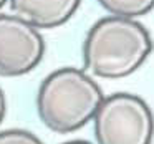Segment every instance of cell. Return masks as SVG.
I'll list each match as a JSON object with an SVG mask.
<instances>
[{"mask_svg": "<svg viewBox=\"0 0 154 144\" xmlns=\"http://www.w3.org/2000/svg\"><path fill=\"white\" fill-rule=\"evenodd\" d=\"M152 38L136 18L109 15L90 28L83 43L85 71L104 80H121L143 66Z\"/></svg>", "mask_w": 154, "mask_h": 144, "instance_id": "1", "label": "cell"}, {"mask_svg": "<svg viewBox=\"0 0 154 144\" xmlns=\"http://www.w3.org/2000/svg\"><path fill=\"white\" fill-rule=\"evenodd\" d=\"M103 100V90L90 73L65 66L42 81L37 94V111L48 129L66 134L86 126Z\"/></svg>", "mask_w": 154, "mask_h": 144, "instance_id": "2", "label": "cell"}, {"mask_svg": "<svg viewBox=\"0 0 154 144\" xmlns=\"http://www.w3.org/2000/svg\"><path fill=\"white\" fill-rule=\"evenodd\" d=\"M96 144H151L154 114L143 98L114 93L104 98L93 118Z\"/></svg>", "mask_w": 154, "mask_h": 144, "instance_id": "3", "label": "cell"}, {"mask_svg": "<svg viewBox=\"0 0 154 144\" xmlns=\"http://www.w3.org/2000/svg\"><path fill=\"white\" fill-rule=\"evenodd\" d=\"M45 41L38 28L17 15H0V76H22L38 66Z\"/></svg>", "mask_w": 154, "mask_h": 144, "instance_id": "4", "label": "cell"}, {"mask_svg": "<svg viewBox=\"0 0 154 144\" xmlns=\"http://www.w3.org/2000/svg\"><path fill=\"white\" fill-rule=\"evenodd\" d=\"M17 17L35 28H57L80 8L81 0H8Z\"/></svg>", "mask_w": 154, "mask_h": 144, "instance_id": "5", "label": "cell"}, {"mask_svg": "<svg viewBox=\"0 0 154 144\" xmlns=\"http://www.w3.org/2000/svg\"><path fill=\"white\" fill-rule=\"evenodd\" d=\"M98 4L111 15L126 18L146 15L154 8V0H98Z\"/></svg>", "mask_w": 154, "mask_h": 144, "instance_id": "6", "label": "cell"}, {"mask_svg": "<svg viewBox=\"0 0 154 144\" xmlns=\"http://www.w3.org/2000/svg\"><path fill=\"white\" fill-rule=\"evenodd\" d=\"M0 144H43L38 136L27 129H5L0 131Z\"/></svg>", "mask_w": 154, "mask_h": 144, "instance_id": "7", "label": "cell"}, {"mask_svg": "<svg viewBox=\"0 0 154 144\" xmlns=\"http://www.w3.org/2000/svg\"><path fill=\"white\" fill-rule=\"evenodd\" d=\"M5 113H7V100H5V94L2 91V88H0V124H2V121L5 118Z\"/></svg>", "mask_w": 154, "mask_h": 144, "instance_id": "8", "label": "cell"}, {"mask_svg": "<svg viewBox=\"0 0 154 144\" xmlns=\"http://www.w3.org/2000/svg\"><path fill=\"white\" fill-rule=\"evenodd\" d=\"M63 144H93L90 141H83V139H75V141H68V142H63Z\"/></svg>", "mask_w": 154, "mask_h": 144, "instance_id": "9", "label": "cell"}, {"mask_svg": "<svg viewBox=\"0 0 154 144\" xmlns=\"http://www.w3.org/2000/svg\"><path fill=\"white\" fill-rule=\"evenodd\" d=\"M7 2H8V0H0V8L4 7V5H5V4H7Z\"/></svg>", "mask_w": 154, "mask_h": 144, "instance_id": "10", "label": "cell"}]
</instances>
